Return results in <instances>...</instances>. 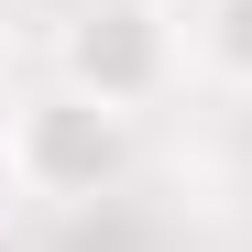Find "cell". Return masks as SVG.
I'll return each instance as SVG.
<instances>
[{
	"label": "cell",
	"mask_w": 252,
	"mask_h": 252,
	"mask_svg": "<svg viewBox=\"0 0 252 252\" xmlns=\"http://www.w3.org/2000/svg\"><path fill=\"white\" fill-rule=\"evenodd\" d=\"M11 187L33 208H110L132 187V110L77 99V88L22 99L11 110Z\"/></svg>",
	"instance_id": "6da1fadb"
},
{
	"label": "cell",
	"mask_w": 252,
	"mask_h": 252,
	"mask_svg": "<svg viewBox=\"0 0 252 252\" xmlns=\"http://www.w3.org/2000/svg\"><path fill=\"white\" fill-rule=\"evenodd\" d=\"M176 66H187V33L164 0H77L66 33H55V88L77 99H110V110H143L176 88Z\"/></svg>",
	"instance_id": "7a4b0ae2"
},
{
	"label": "cell",
	"mask_w": 252,
	"mask_h": 252,
	"mask_svg": "<svg viewBox=\"0 0 252 252\" xmlns=\"http://www.w3.org/2000/svg\"><path fill=\"white\" fill-rule=\"evenodd\" d=\"M187 55H197L208 88L252 99V0H197V11H187Z\"/></svg>",
	"instance_id": "3957f363"
},
{
	"label": "cell",
	"mask_w": 252,
	"mask_h": 252,
	"mask_svg": "<svg viewBox=\"0 0 252 252\" xmlns=\"http://www.w3.org/2000/svg\"><path fill=\"white\" fill-rule=\"evenodd\" d=\"M0 176H11V110H0Z\"/></svg>",
	"instance_id": "277c9868"
}]
</instances>
